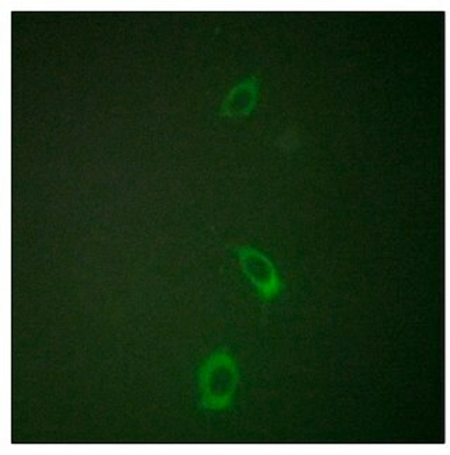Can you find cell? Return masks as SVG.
Segmentation results:
<instances>
[{"mask_svg": "<svg viewBox=\"0 0 450 455\" xmlns=\"http://www.w3.org/2000/svg\"><path fill=\"white\" fill-rule=\"evenodd\" d=\"M239 370L236 360L225 350L213 353L198 370L200 406L205 411H225L236 398Z\"/></svg>", "mask_w": 450, "mask_h": 455, "instance_id": "6da1fadb", "label": "cell"}, {"mask_svg": "<svg viewBox=\"0 0 450 455\" xmlns=\"http://www.w3.org/2000/svg\"><path fill=\"white\" fill-rule=\"evenodd\" d=\"M261 92L258 77L249 76L237 84L222 100L220 114L222 117L244 118L255 110Z\"/></svg>", "mask_w": 450, "mask_h": 455, "instance_id": "3957f363", "label": "cell"}, {"mask_svg": "<svg viewBox=\"0 0 450 455\" xmlns=\"http://www.w3.org/2000/svg\"><path fill=\"white\" fill-rule=\"evenodd\" d=\"M234 251L238 258L242 273L255 288L259 297L263 301H272L279 297L285 284L273 261L253 246H237Z\"/></svg>", "mask_w": 450, "mask_h": 455, "instance_id": "7a4b0ae2", "label": "cell"}]
</instances>
